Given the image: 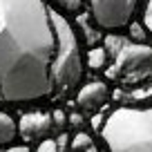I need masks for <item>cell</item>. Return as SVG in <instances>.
Segmentation results:
<instances>
[{
    "mask_svg": "<svg viewBox=\"0 0 152 152\" xmlns=\"http://www.w3.org/2000/svg\"><path fill=\"white\" fill-rule=\"evenodd\" d=\"M54 52L56 36L43 0H0L2 101L20 103L52 96Z\"/></svg>",
    "mask_w": 152,
    "mask_h": 152,
    "instance_id": "6da1fadb",
    "label": "cell"
},
{
    "mask_svg": "<svg viewBox=\"0 0 152 152\" xmlns=\"http://www.w3.org/2000/svg\"><path fill=\"white\" fill-rule=\"evenodd\" d=\"M101 137L107 152H152V105L114 110Z\"/></svg>",
    "mask_w": 152,
    "mask_h": 152,
    "instance_id": "7a4b0ae2",
    "label": "cell"
},
{
    "mask_svg": "<svg viewBox=\"0 0 152 152\" xmlns=\"http://www.w3.org/2000/svg\"><path fill=\"white\" fill-rule=\"evenodd\" d=\"M54 36H56V52L52 61V85L54 96H65L74 90L83 78V63L78 52V40L72 25L58 11L49 9Z\"/></svg>",
    "mask_w": 152,
    "mask_h": 152,
    "instance_id": "3957f363",
    "label": "cell"
},
{
    "mask_svg": "<svg viewBox=\"0 0 152 152\" xmlns=\"http://www.w3.org/2000/svg\"><path fill=\"white\" fill-rule=\"evenodd\" d=\"M105 49H110L114 58L112 69H107V76L121 78L125 83L143 81L148 74H152V47L143 43H128L121 36H107Z\"/></svg>",
    "mask_w": 152,
    "mask_h": 152,
    "instance_id": "277c9868",
    "label": "cell"
},
{
    "mask_svg": "<svg viewBox=\"0 0 152 152\" xmlns=\"http://www.w3.org/2000/svg\"><path fill=\"white\" fill-rule=\"evenodd\" d=\"M139 0H90L92 16L103 29H119L132 20Z\"/></svg>",
    "mask_w": 152,
    "mask_h": 152,
    "instance_id": "5b68a950",
    "label": "cell"
},
{
    "mask_svg": "<svg viewBox=\"0 0 152 152\" xmlns=\"http://www.w3.org/2000/svg\"><path fill=\"white\" fill-rule=\"evenodd\" d=\"M107 94H110L107 85L103 81H92V83H87V85H83L78 90L76 101H78V105L83 110H96L107 101Z\"/></svg>",
    "mask_w": 152,
    "mask_h": 152,
    "instance_id": "8992f818",
    "label": "cell"
},
{
    "mask_svg": "<svg viewBox=\"0 0 152 152\" xmlns=\"http://www.w3.org/2000/svg\"><path fill=\"white\" fill-rule=\"evenodd\" d=\"M49 128H52V116L45 112H29L20 119V132L27 139L43 137L49 132Z\"/></svg>",
    "mask_w": 152,
    "mask_h": 152,
    "instance_id": "52a82bcc",
    "label": "cell"
},
{
    "mask_svg": "<svg viewBox=\"0 0 152 152\" xmlns=\"http://www.w3.org/2000/svg\"><path fill=\"white\" fill-rule=\"evenodd\" d=\"M16 132H18V128H16V121L11 119L9 114L0 112V145L11 143V141L16 139Z\"/></svg>",
    "mask_w": 152,
    "mask_h": 152,
    "instance_id": "ba28073f",
    "label": "cell"
},
{
    "mask_svg": "<svg viewBox=\"0 0 152 152\" xmlns=\"http://www.w3.org/2000/svg\"><path fill=\"white\" fill-rule=\"evenodd\" d=\"M105 61H107V52H105V47H92L90 52H87V65H90L92 69H103Z\"/></svg>",
    "mask_w": 152,
    "mask_h": 152,
    "instance_id": "9c48e42d",
    "label": "cell"
},
{
    "mask_svg": "<svg viewBox=\"0 0 152 152\" xmlns=\"http://www.w3.org/2000/svg\"><path fill=\"white\" fill-rule=\"evenodd\" d=\"M72 148H74V152H83V150H90V148H94V145H92L90 134L78 132L74 139H72Z\"/></svg>",
    "mask_w": 152,
    "mask_h": 152,
    "instance_id": "30bf717a",
    "label": "cell"
},
{
    "mask_svg": "<svg viewBox=\"0 0 152 152\" xmlns=\"http://www.w3.org/2000/svg\"><path fill=\"white\" fill-rule=\"evenodd\" d=\"M130 36L137 40V43H143V38H145V31H143V27L139 23H132L130 25Z\"/></svg>",
    "mask_w": 152,
    "mask_h": 152,
    "instance_id": "8fae6325",
    "label": "cell"
},
{
    "mask_svg": "<svg viewBox=\"0 0 152 152\" xmlns=\"http://www.w3.org/2000/svg\"><path fill=\"white\" fill-rule=\"evenodd\" d=\"M56 2L63 7V9H67V11H78L81 5H83V0H56Z\"/></svg>",
    "mask_w": 152,
    "mask_h": 152,
    "instance_id": "7c38bea8",
    "label": "cell"
},
{
    "mask_svg": "<svg viewBox=\"0 0 152 152\" xmlns=\"http://www.w3.org/2000/svg\"><path fill=\"white\" fill-rule=\"evenodd\" d=\"M36 152H58V143L52 141V139H45V141L36 148Z\"/></svg>",
    "mask_w": 152,
    "mask_h": 152,
    "instance_id": "4fadbf2b",
    "label": "cell"
},
{
    "mask_svg": "<svg viewBox=\"0 0 152 152\" xmlns=\"http://www.w3.org/2000/svg\"><path fill=\"white\" fill-rule=\"evenodd\" d=\"M143 20H145L148 31L152 34V0H148V7H145V14H143Z\"/></svg>",
    "mask_w": 152,
    "mask_h": 152,
    "instance_id": "5bb4252c",
    "label": "cell"
},
{
    "mask_svg": "<svg viewBox=\"0 0 152 152\" xmlns=\"http://www.w3.org/2000/svg\"><path fill=\"white\" fill-rule=\"evenodd\" d=\"M52 119H54V121H56V123H58V125H63V123H65V114H63V112H61V110H56V112H54V114H52Z\"/></svg>",
    "mask_w": 152,
    "mask_h": 152,
    "instance_id": "9a60e30c",
    "label": "cell"
},
{
    "mask_svg": "<svg viewBox=\"0 0 152 152\" xmlns=\"http://www.w3.org/2000/svg\"><path fill=\"white\" fill-rule=\"evenodd\" d=\"M5 152H29V148H25V145H16V148H9V150H5Z\"/></svg>",
    "mask_w": 152,
    "mask_h": 152,
    "instance_id": "2e32d148",
    "label": "cell"
},
{
    "mask_svg": "<svg viewBox=\"0 0 152 152\" xmlns=\"http://www.w3.org/2000/svg\"><path fill=\"white\" fill-rule=\"evenodd\" d=\"M69 121H72L74 125H78V123L83 121V116H81V114H72V116H69Z\"/></svg>",
    "mask_w": 152,
    "mask_h": 152,
    "instance_id": "e0dca14e",
    "label": "cell"
},
{
    "mask_svg": "<svg viewBox=\"0 0 152 152\" xmlns=\"http://www.w3.org/2000/svg\"><path fill=\"white\" fill-rule=\"evenodd\" d=\"M83 152H96V148H90V150H83Z\"/></svg>",
    "mask_w": 152,
    "mask_h": 152,
    "instance_id": "ac0fdd59",
    "label": "cell"
},
{
    "mask_svg": "<svg viewBox=\"0 0 152 152\" xmlns=\"http://www.w3.org/2000/svg\"><path fill=\"white\" fill-rule=\"evenodd\" d=\"M0 101H2V90H0Z\"/></svg>",
    "mask_w": 152,
    "mask_h": 152,
    "instance_id": "d6986e66",
    "label": "cell"
}]
</instances>
